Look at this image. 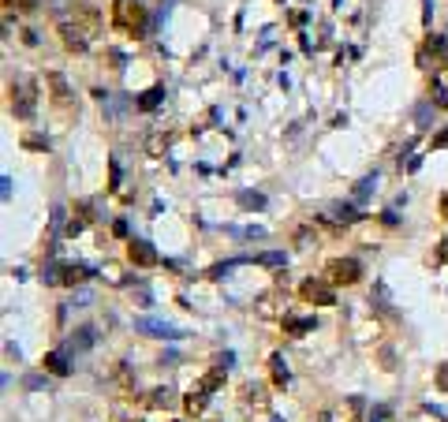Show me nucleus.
<instances>
[{
  "instance_id": "nucleus-13",
  "label": "nucleus",
  "mask_w": 448,
  "mask_h": 422,
  "mask_svg": "<svg viewBox=\"0 0 448 422\" xmlns=\"http://www.w3.org/2000/svg\"><path fill=\"white\" fill-rule=\"evenodd\" d=\"M284 322V329L291 336H303V333H314V318H295V314H284L280 318Z\"/></svg>"
},
{
  "instance_id": "nucleus-27",
  "label": "nucleus",
  "mask_w": 448,
  "mask_h": 422,
  "mask_svg": "<svg viewBox=\"0 0 448 422\" xmlns=\"http://www.w3.org/2000/svg\"><path fill=\"white\" fill-rule=\"evenodd\" d=\"M437 258H441V262H448V240L441 243V251H437Z\"/></svg>"
},
{
  "instance_id": "nucleus-2",
  "label": "nucleus",
  "mask_w": 448,
  "mask_h": 422,
  "mask_svg": "<svg viewBox=\"0 0 448 422\" xmlns=\"http://www.w3.org/2000/svg\"><path fill=\"white\" fill-rule=\"evenodd\" d=\"M224 385V366H213V370H206L202 374V381L195 385V389L184 396V407H187V415H202L206 411V403H209V396H213L217 389Z\"/></svg>"
},
{
  "instance_id": "nucleus-24",
  "label": "nucleus",
  "mask_w": 448,
  "mask_h": 422,
  "mask_svg": "<svg viewBox=\"0 0 448 422\" xmlns=\"http://www.w3.org/2000/svg\"><path fill=\"white\" fill-rule=\"evenodd\" d=\"M8 8H19V12H30L34 0H8Z\"/></svg>"
},
{
  "instance_id": "nucleus-28",
  "label": "nucleus",
  "mask_w": 448,
  "mask_h": 422,
  "mask_svg": "<svg viewBox=\"0 0 448 422\" xmlns=\"http://www.w3.org/2000/svg\"><path fill=\"white\" fill-rule=\"evenodd\" d=\"M441 217H445V221H448V195L441 198Z\"/></svg>"
},
{
  "instance_id": "nucleus-23",
  "label": "nucleus",
  "mask_w": 448,
  "mask_h": 422,
  "mask_svg": "<svg viewBox=\"0 0 448 422\" xmlns=\"http://www.w3.org/2000/svg\"><path fill=\"white\" fill-rule=\"evenodd\" d=\"M161 150H164V135H153L150 139V157H161Z\"/></svg>"
},
{
  "instance_id": "nucleus-8",
  "label": "nucleus",
  "mask_w": 448,
  "mask_h": 422,
  "mask_svg": "<svg viewBox=\"0 0 448 422\" xmlns=\"http://www.w3.org/2000/svg\"><path fill=\"white\" fill-rule=\"evenodd\" d=\"M68 15L82 26V30H90V34H97V26H101V12H97L94 4H71Z\"/></svg>"
},
{
  "instance_id": "nucleus-12",
  "label": "nucleus",
  "mask_w": 448,
  "mask_h": 422,
  "mask_svg": "<svg viewBox=\"0 0 448 422\" xmlns=\"http://www.w3.org/2000/svg\"><path fill=\"white\" fill-rule=\"evenodd\" d=\"M243 407H265L269 403V392H265V385H254V381H246L243 385Z\"/></svg>"
},
{
  "instance_id": "nucleus-14",
  "label": "nucleus",
  "mask_w": 448,
  "mask_h": 422,
  "mask_svg": "<svg viewBox=\"0 0 448 422\" xmlns=\"http://www.w3.org/2000/svg\"><path fill=\"white\" fill-rule=\"evenodd\" d=\"M90 280V269L86 265H64L60 269V284H68V288H75V284Z\"/></svg>"
},
{
  "instance_id": "nucleus-5",
  "label": "nucleus",
  "mask_w": 448,
  "mask_h": 422,
  "mask_svg": "<svg viewBox=\"0 0 448 422\" xmlns=\"http://www.w3.org/2000/svg\"><path fill=\"white\" fill-rule=\"evenodd\" d=\"M362 277V265L355 258H333L325 265V280L329 284H359Z\"/></svg>"
},
{
  "instance_id": "nucleus-21",
  "label": "nucleus",
  "mask_w": 448,
  "mask_h": 422,
  "mask_svg": "<svg viewBox=\"0 0 448 422\" xmlns=\"http://www.w3.org/2000/svg\"><path fill=\"white\" fill-rule=\"evenodd\" d=\"M71 347H75V352L90 347V329H79V336H71Z\"/></svg>"
},
{
  "instance_id": "nucleus-6",
  "label": "nucleus",
  "mask_w": 448,
  "mask_h": 422,
  "mask_svg": "<svg viewBox=\"0 0 448 422\" xmlns=\"http://www.w3.org/2000/svg\"><path fill=\"white\" fill-rule=\"evenodd\" d=\"M299 299H303V303H314V307H333V303H336L333 284H329V280H314V277L299 284Z\"/></svg>"
},
{
  "instance_id": "nucleus-26",
  "label": "nucleus",
  "mask_w": 448,
  "mask_h": 422,
  "mask_svg": "<svg viewBox=\"0 0 448 422\" xmlns=\"http://www.w3.org/2000/svg\"><path fill=\"white\" fill-rule=\"evenodd\" d=\"M441 146H448V131H441V135L434 139V150H441Z\"/></svg>"
},
{
  "instance_id": "nucleus-20",
  "label": "nucleus",
  "mask_w": 448,
  "mask_h": 422,
  "mask_svg": "<svg viewBox=\"0 0 448 422\" xmlns=\"http://www.w3.org/2000/svg\"><path fill=\"white\" fill-rule=\"evenodd\" d=\"M157 101H161V86H153V90H146V97L139 101V105H142V108H153Z\"/></svg>"
},
{
  "instance_id": "nucleus-9",
  "label": "nucleus",
  "mask_w": 448,
  "mask_h": 422,
  "mask_svg": "<svg viewBox=\"0 0 448 422\" xmlns=\"http://www.w3.org/2000/svg\"><path fill=\"white\" fill-rule=\"evenodd\" d=\"M284 291H280V288H273V291H265V296H262V303H258V314L262 318H284L288 314V310H284Z\"/></svg>"
},
{
  "instance_id": "nucleus-10",
  "label": "nucleus",
  "mask_w": 448,
  "mask_h": 422,
  "mask_svg": "<svg viewBox=\"0 0 448 422\" xmlns=\"http://www.w3.org/2000/svg\"><path fill=\"white\" fill-rule=\"evenodd\" d=\"M127 258L135 265H142V269H150V265H157V251H153L146 240H131L127 243Z\"/></svg>"
},
{
  "instance_id": "nucleus-18",
  "label": "nucleus",
  "mask_w": 448,
  "mask_h": 422,
  "mask_svg": "<svg viewBox=\"0 0 448 422\" xmlns=\"http://www.w3.org/2000/svg\"><path fill=\"white\" fill-rule=\"evenodd\" d=\"M269 370H273V381H277V385L288 381V366H284V359H280V355H273V359H269Z\"/></svg>"
},
{
  "instance_id": "nucleus-7",
  "label": "nucleus",
  "mask_w": 448,
  "mask_h": 422,
  "mask_svg": "<svg viewBox=\"0 0 448 422\" xmlns=\"http://www.w3.org/2000/svg\"><path fill=\"white\" fill-rule=\"evenodd\" d=\"M418 64H422V68H445L448 64V45H445V38L441 34H429V38L422 41V49H418Z\"/></svg>"
},
{
  "instance_id": "nucleus-16",
  "label": "nucleus",
  "mask_w": 448,
  "mask_h": 422,
  "mask_svg": "<svg viewBox=\"0 0 448 422\" xmlns=\"http://www.w3.org/2000/svg\"><path fill=\"white\" fill-rule=\"evenodd\" d=\"M49 90H52V101H57V105H68V82H64V75H57V71H52L49 75Z\"/></svg>"
},
{
  "instance_id": "nucleus-25",
  "label": "nucleus",
  "mask_w": 448,
  "mask_h": 422,
  "mask_svg": "<svg viewBox=\"0 0 448 422\" xmlns=\"http://www.w3.org/2000/svg\"><path fill=\"white\" fill-rule=\"evenodd\" d=\"M437 385H441V389L448 392V363L441 366V370H437Z\"/></svg>"
},
{
  "instance_id": "nucleus-22",
  "label": "nucleus",
  "mask_w": 448,
  "mask_h": 422,
  "mask_svg": "<svg viewBox=\"0 0 448 422\" xmlns=\"http://www.w3.org/2000/svg\"><path fill=\"white\" fill-rule=\"evenodd\" d=\"M142 329H150V336H168V325L161 322H142Z\"/></svg>"
},
{
  "instance_id": "nucleus-11",
  "label": "nucleus",
  "mask_w": 448,
  "mask_h": 422,
  "mask_svg": "<svg viewBox=\"0 0 448 422\" xmlns=\"http://www.w3.org/2000/svg\"><path fill=\"white\" fill-rule=\"evenodd\" d=\"M429 97H434L437 108H448V68L434 71V79H429Z\"/></svg>"
},
{
  "instance_id": "nucleus-17",
  "label": "nucleus",
  "mask_w": 448,
  "mask_h": 422,
  "mask_svg": "<svg viewBox=\"0 0 448 422\" xmlns=\"http://www.w3.org/2000/svg\"><path fill=\"white\" fill-rule=\"evenodd\" d=\"M45 370H52L57 378H64V374H68L71 366H68V359H64L60 352H49V355H45Z\"/></svg>"
},
{
  "instance_id": "nucleus-19",
  "label": "nucleus",
  "mask_w": 448,
  "mask_h": 422,
  "mask_svg": "<svg viewBox=\"0 0 448 422\" xmlns=\"http://www.w3.org/2000/svg\"><path fill=\"white\" fill-rule=\"evenodd\" d=\"M344 419L347 422H359L362 419V400H347L344 403Z\"/></svg>"
},
{
  "instance_id": "nucleus-3",
  "label": "nucleus",
  "mask_w": 448,
  "mask_h": 422,
  "mask_svg": "<svg viewBox=\"0 0 448 422\" xmlns=\"http://www.w3.org/2000/svg\"><path fill=\"white\" fill-rule=\"evenodd\" d=\"M34 108H38V82L34 79H15L12 82V113L19 120H30Z\"/></svg>"
},
{
  "instance_id": "nucleus-1",
  "label": "nucleus",
  "mask_w": 448,
  "mask_h": 422,
  "mask_svg": "<svg viewBox=\"0 0 448 422\" xmlns=\"http://www.w3.org/2000/svg\"><path fill=\"white\" fill-rule=\"evenodd\" d=\"M113 26L127 38H142L146 34V8L139 0H116L113 4Z\"/></svg>"
},
{
  "instance_id": "nucleus-4",
  "label": "nucleus",
  "mask_w": 448,
  "mask_h": 422,
  "mask_svg": "<svg viewBox=\"0 0 448 422\" xmlns=\"http://www.w3.org/2000/svg\"><path fill=\"white\" fill-rule=\"evenodd\" d=\"M57 34H60L64 49H71V52H82V49L90 45V38H94V34H90V30H82V26H79L75 19H71L68 12H64L60 19H57Z\"/></svg>"
},
{
  "instance_id": "nucleus-15",
  "label": "nucleus",
  "mask_w": 448,
  "mask_h": 422,
  "mask_svg": "<svg viewBox=\"0 0 448 422\" xmlns=\"http://www.w3.org/2000/svg\"><path fill=\"white\" fill-rule=\"evenodd\" d=\"M172 389H150V396L142 400V407H172Z\"/></svg>"
}]
</instances>
